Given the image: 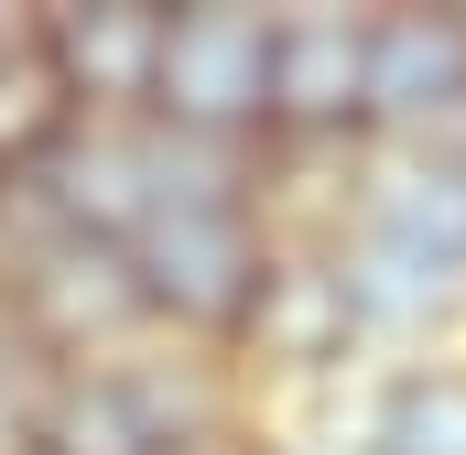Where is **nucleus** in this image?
<instances>
[{
    "instance_id": "7",
    "label": "nucleus",
    "mask_w": 466,
    "mask_h": 455,
    "mask_svg": "<svg viewBox=\"0 0 466 455\" xmlns=\"http://www.w3.org/2000/svg\"><path fill=\"white\" fill-rule=\"evenodd\" d=\"M33 44L55 55L66 98L87 119H152L163 0H66V11H33Z\"/></svg>"
},
{
    "instance_id": "8",
    "label": "nucleus",
    "mask_w": 466,
    "mask_h": 455,
    "mask_svg": "<svg viewBox=\"0 0 466 455\" xmlns=\"http://www.w3.org/2000/svg\"><path fill=\"white\" fill-rule=\"evenodd\" d=\"M76 119H87V109L66 98L55 55H44V44H33V22H22V33L0 44V196H11V185H33V174L76 141Z\"/></svg>"
},
{
    "instance_id": "9",
    "label": "nucleus",
    "mask_w": 466,
    "mask_h": 455,
    "mask_svg": "<svg viewBox=\"0 0 466 455\" xmlns=\"http://www.w3.org/2000/svg\"><path fill=\"white\" fill-rule=\"evenodd\" d=\"M358 455H466V358H412L369 401Z\"/></svg>"
},
{
    "instance_id": "6",
    "label": "nucleus",
    "mask_w": 466,
    "mask_h": 455,
    "mask_svg": "<svg viewBox=\"0 0 466 455\" xmlns=\"http://www.w3.org/2000/svg\"><path fill=\"white\" fill-rule=\"evenodd\" d=\"M369 326H358L348 304V271H337V238L315 228V238H282L271 249V282H260V304H249V326H238L228 358H249L260 379H337Z\"/></svg>"
},
{
    "instance_id": "3",
    "label": "nucleus",
    "mask_w": 466,
    "mask_h": 455,
    "mask_svg": "<svg viewBox=\"0 0 466 455\" xmlns=\"http://www.w3.org/2000/svg\"><path fill=\"white\" fill-rule=\"evenodd\" d=\"M369 141L466 163V0L369 11Z\"/></svg>"
},
{
    "instance_id": "4",
    "label": "nucleus",
    "mask_w": 466,
    "mask_h": 455,
    "mask_svg": "<svg viewBox=\"0 0 466 455\" xmlns=\"http://www.w3.org/2000/svg\"><path fill=\"white\" fill-rule=\"evenodd\" d=\"M369 141V11L293 0L271 11V163Z\"/></svg>"
},
{
    "instance_id": "10",
    "label": "nucleus",
    "mask_w": 466,
    "mask_h": 455,
    "mask_svg": "<svg viewBox=\"0 0 466 455\" xmlns=\"http://www.w3.org/2000/svg\"><path fill=\"white\" fill-rule=\"evenodd\" d=\"M11 33H22V22H0V44H11Z\"/></svg>"
},
{
    "instance_id": "2",
    "label": "nucleus",
    "mask_w": 466,
    "mask_h": 455,
    "mask_svg": "<svg viewBox=\"0 0 466 455\" xmlns=\"http://www.w3.org/2000/svg\"><path fill=\"white\" fill-rule=\"evenodd\" d=\"M152 130L207 152H271V11L260 0H163Z\"/></svg>"
},
{
    "instance_id": "5",
    "label": "nucleus",
    "mask_w": 466,
    "mask_h": 455,
    "mask_svg": "<svg viewBox=\"0 0 466 455\" xmlns=\"http://www.w3.org/2000/svg\"><path fill=\"white\" fill-rule=\"evenodd\" d=\"M33 445L44 455H207L218 434L185 401H163L152 369L87 358V369H44L33 379Z\"/></svg>"
},
{
    "instance_id": "11",
    "label": "nucleus",
    "mask_w": 466,
    "mask_h": 455,
    "mask_svg": "<svg viewBox=\"0 0 466 455\" xmlns=\"http://www.w3.org/2000/svg\"><path fill=\"white\" fill-rule=\"evenodd\" d=\"M22 455H44V445H22Z\"/></svg>"
},
{
    "instance_id": "1",
    "label": "nucleus",
    "mask_w": 466,
    "mask_h": 455,
    "mask_svg": "<svg viewBox=\"0 0 466 455\" xmlns=\"http://www.w3.org/2000/svg\"><path fill=\"white\" fill-rule=\"evenodd\" d=\"M260 174H271V152H207V141L163 130V207L119 238L152 326L196 347H238L260 282H271V249H282Z\"/></svg>"
}]
</instances>
